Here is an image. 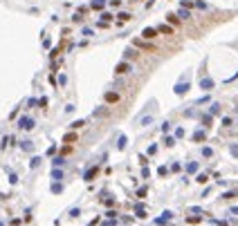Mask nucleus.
<instances>
[{
	"label": "nucleus",
	"instance_id": "f257e3e1",
	"mask_svg": "<svg viewBox=\"0 0 238 226\" xmlns=\"http://www.w3.org/2000/svg\"><path fill=\"white\" fill-rule=\"evenodd\" d=\"M157 34H160V31H157L155 27H146V29L141 31V38H146V41H153V38L157 36Z\"/></svg>",
	"mask_w": 238,
	"mask_h": 226
},
{
	"label": "nucleus",
	"instance_id": "f03ea898",
	"mask_svg": "<svg viewBox=\"0 0 238 226\" xmlns=\"http://www.w3.org/2000/svg\"><path fill=\"white\" fill-rule=\"evenodd\" d=\"M115 72H117V74H126V72H130V65L128 63H119Z\"/></svg>",
	"mask_w": 238,
	"mask_h": 226
},
{
	"label": "nucleus",
	"instance_id": "7ed1b4c3",
	"mask_svg": "<svg viewBox=\"0 0 238 226\" xmlns=\"http://www.w3.org/2000/svg\"><path fill=\"white\" fill-rule=\"evenodd\" d=\"M135 47H141V49H155V47H153V45L144 43V41H135Z\"/></svg>",
	"mask_w": 238,
	"mask_h": 226
},
{
	"label": "nucleus",
	"instance_id": "20e7f679",
	"mask_svg": "<svg viewBox=\"0 0 238 226\" xmlns=\"http://www.w3.org/2000/svg\"><path fill=\"white\" fill-rule=\"evenodd\" d=\"M166 20L171 22V25H178V22H180V18H178V14H168V16H166Z\"/></svg>",
	"mask_w": 238,
	"mask_h": 226
},
{
	"label": "nucleus",
	"instance_id": "39448f33",
	"mask_svg": "<svg viewBox=\"0 0 238 226\" xmlns=\"http://www.w3.org/2000/svg\"><path fill=\"white\" fill-rule=\"evenodd\" d=\"M106 101L115 103V101H119V94H115V92H108V94H106Z\"/></svg>",
	"mask_w": 238,
	"mask_h": 226
},
{
	"label": "nucleus",
	"instance_id": "423d86ee",
	"mask_svg": "<svg viewBox=\"0 0 238 226\" xmlns=\"http://www.w3.org/2000/svg\"><path fill=\"white\" fill-rule=\"evenodd\" d=\"M157 31H160V34H173V29L168 25H160V27H157Z\"/></svg>",
	"mask_w": 238,
	"mask_h": 226
},
{
	"label": "nucleus",
	"instance_id": "0eeeda50",
	"mask_svg": "<svg viewBox=\"0 0 238 226\" xmlns=\"http://www.w3.org/2000/svg\"><path fill=\"white\" fill-rule=\"evenodd\" d=\"M117 18H119V22H128V20H130V14H126V11H121V14H119Z\"/></svg>",
	"mask_w": 238,
	"mask_h": 226
},
{
	"label": "nucleus",
	"instance_id": "6e6552de",
	"mask_svg": "<svg viewBox=\"0 0 238 226\" xmlns=\"http://www.w3.org/2000/svg\"><path fill=\"white\" fill-rule=\"evenodd\" d=\"M178 16H180V18H184V20H186V18H191L189 9H180V11H178Z\"/></svg>",
	"mask_w": 238,
	"mask_h": 226
},
{
	"label": "nucleus",
	"instance_id": "1a4fd4ad",
	"mask_svg": "<svg viewBox=\"0 0 238 226\" xmlns=\"http://www.w3.org/2000/svg\"><path fill=\"white\" fill-rule=\"evenodd\" d=\"M104 5H106V0H92V7L94 9H101Z\"/></svg>",
	"mask_w": 238,
	"mask_h": 226
},
{
	"label": "nucleus",
	"instance_id": "9d476101",
	"mask_svg": "<svg viewBox=\"0 0 238 226\" xmlns=\"http://www.w3.org/2000/svg\"><path fill=\"white\" fill-rule=\"evenodd\" d=\"M211 85H213V81H209V78H205V81H202V87H207V90H209Z\"/></svg>",
	"mask_w": 238,
	"mask_h": 226
},
{
	"label": "nucleus",
	"instance_id": "9b49d317",
	"mask_svg": "<svg viewBox=\"0 0 238 226\" xmlns=\"http://www.w3.org/2000/svg\"><path fill=\"white\" fill-rule=\"evenodd\" d=\"M175 92H178V94H184L186 92V85H178V87H175Z\"/></svg>",
	"mask_w": 238,
	"mask_h": 226
},
{
	"label": "nucleus",
	"instance_id": "f8f14e48",
	"mask_svg": "<svg viewBox=\"0 0 238 226\" xmlns=\"http://www.w3.org/2000/svg\"><path fill=\"white\" fill-rule=\"evenodd\" d=\"M126 56H128V58H133V56H137V49H128V52H126Z\"/></svg>",
	"mask_w": 238,
	"mask_h": 226
}]
</instances>
